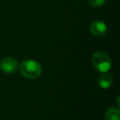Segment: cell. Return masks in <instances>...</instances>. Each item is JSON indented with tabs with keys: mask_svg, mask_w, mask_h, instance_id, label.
<instances>
[{
	"mask_svg": "<svg viewBox=\"0 0 120 120\" xmlns=\"http://www.w3.org/2000/svg\"><path fill=\"white\" fill-rule=\"evenodd\" d=\"M20 72L25 77L35 79L42 73V67L35 60H24L20 65Z\"/></svg>",
	"mask_w": 120,
	"mask_h": 120,
	"instance_id": "1",
	"label": "cell"
},
{
	"mask_svg": "<svg viewBox=\"0 0 120 120\" xmlns=\"http://www.w3.org/2000/svg\"><path fill=\"white\" fill-rule=\"evenodd\" d=\"M94 67L100 72H107L111 68V59L108 53L103 51L95 52L91 58Z\"/></svg>",
	"mask_w": 120,
	"mask_h": 120,
	"instance_id": "2",
	"label": "cell"
},
{
	"mask_svg": "<svg viewBox=\"0 0 120 120\" xmlns=\"http://www.w3.org/2000/svg\"><path fill=\"white\" fill-rule=\"evenodd\" d=\"M17 67H18L17 61L15 58H11V57L4 58L0 62V69L8 74L13 73L14 72H16Z\"/></svg>",
	"mask_w": 120,
	"mask_h": 120,
	"instance_id": "3",
	"label": "cell"
},
{
	"mask_svg": "<svg viewBox=\"0 0 120 120\" xmlns=\"http://www.w3.org/2000/svg\"><path fill=\"white\" fill-rule=\"evenodd\" d=\"M90 31L93 35L97 37L103 36L107 32V26L103 22L95 21L90 26Z\"/></svg>",
	"mask_w": 120,
	"mask_h": 120,
	"instance_id": "4",
	"label": "cell"
},
{
	"mask_svg": "<svg viewBox=\"0 0 120 120\" xmlns=\"http://www.w3.org/2000/svg\"><path fill=\"white\" fill-rule=\"evenodd\" d=\"M113 82V78L111 74L105 72V73L102 74V75L99 77L98 84L101 88L108 89L112 86Z\"/></svg>",
	"mask_w": 120,
	"mask_h": 120,
	"instance_id": "5",
	"label": "cell"
},
{
	"mask_svg": "<svg viewBox=\"0 0 120 120\" xmlns=\"http://www.w3.org/2000/svg\"><path fill=\"white\" fill-rule=\"evenodd\" d=\"M105 120H120V111L118 108H109L105 114Z\"/></svg>",
	"mask_w": 120,
	"mask_h": 120,
	"instance_id": "6",
	"label": "cell"
},
{
	"mask_svg": "<svg viewBox=\"0 0 120 120\" xmlns=\"http://www.w3.org/2000/svg\"><path fill=\"white\" fill-rule=\"evenodd\" d=\"M105 0H89V3L93 7H101L104 5Z\"/></svg>",
	"mask_w": 120,
	"mask_h": 120,
	"instance_id": "7",
	"label": "cell"
}]
</instances>
